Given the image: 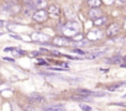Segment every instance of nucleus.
Masks as SVG:
<instances>
[{
    "label": "nucleus",
    "mask_w": 126,
    "mask_h": 111,
    "mask_svg": "<svg viewBox=\"0 0 126 111\" xmlns=\"http://www.w3.org/2000/svg\"><path fill=\"white\" fill-rule=\"evenodd\" d=\"M45 111H66L63 106H51V107H47Z\"/></svg>",
    "instance_id": "nucleus-12"
},
{
    "label": "nucleus",
    "mask_w": 126,
    "mask_h": 111,
    "mask_svg": "<svg viewBox=\"0 0 126 111\" xmlns=\"http://www.w3.org/2000/svg\"><path fill=\"white\" fill-rule=\"evenodd\" d=\"M80 30V25L77 21H68L64 26H63V32L67 36H76Z\"/></svg>",
    "instance_id": "nucleus-1"
},
{
    "label": "nucleus",
    "mask_w": 126,
    "mask_h": 111,
    "mask_svg": "<svg viewBox=\"0 0 126 111\" xmlns=\"http://www.w3.org/2000/svg\"><path fill=\"white\" fill-rule=\"evenodd\" d=\"M119 30H120V26L117 24H111L106 30V36L108 37H114L119 33Z\"/></svg>",
    "instance_id": "nucleus-3"
},
{
    "label": "nucleus",
    "mask_w": 126,
    "mask_h": 111,
    "mask_svg": "<svg viewBox=\"0 0 126 111\" xmlns=\"http://www.w3.org/2000/svg\"><path fill=\"white\" fill-rule=\"evenodd\" d=\"M53 43L57 44V46H67V44L72 43V41L68 40L67 37H56L53 40Z\"/></svg>",
    "instance_id": "nucleus-4"
},
{
    "label": "nucleus",
    "mask_w": 126,
    "mask_h": 111,
    "mask_svg": "<svg viewBox=\"0 0 126 111\" xmlns=\"http://www.w3.org/2000/svg\"><path fill=\"white\" fill-rule=\"evenodd\" d=\"M73 51H74L76 53H80V54H84V53H83V51H80L79 48H76V49H73Z\"/></svg>",
    "instance_id": "nucleus-19"
},
{
    "label": "nucleus",
    "mask_w": 126,
    "mask_h": 111,
    "mask_svg": "<svg viewBox=\"0 0 126 111\" xmlns=\"http://www.w3.org/2000/svg\"><path fill=\"white\" fill-rule=\"evenodd\" d=\"M33 20L37 22H45L47 20V11L46 10H37L33 15H32Z\"/></svg>",
    "instance_id": "nucleus-2"
},
{
    "label": "nucleus",
    "mask_w": 126,
    "mask_h": 111,
    "mask_svg": "<svg viewBox=\"0 0 126 111\" xmlns=\"http://www.w3.org/2000/svg\"><path fill=\"white\" fill-rule=\"evenodd\" d=\"M101 16H103V13H101V10H100L99 8H92V9L89 10V17H90V19L95 20V19L101 17Z\"/></svg>",
    "instance_id": "nucleus-5"
},
{
    "label": "nucleus",
    "mask_w": 126,
    "mask_h": 111,
    "mask_svg": "<svg viewBox=\"0 0 126 111\" xmlns=\"http://www.w3.org/2000/svg\"><path fill=\"white\" fill-rule=\"evenodd\" d=\"M104 52H99V53H93V54H87L85 57L87 58H95V57H100V56H103Z\"/></svg>",
    "instance_id": "nucleus-14"
},
{
    "label": "nucleus",
    "mask_w": 126,
    "mask_h": 111,
    "mask_svg": "<svg viewBox=\"0 0 126 111\" xmlns=\"http://www.w3.org/2000/svg\"><path fill=\"white\" fill-rule=\"evenodd\" d=\"M1 10L3 11H6V13H14V11H19V6H16V4H4L1 6Z\"/></svg>",
    "instance_id": "nucleus-7"
},
{
    "label": "nucleus",
    "mask_w": 126,
    "mask_h": 111,
    "mask_svg": "<svg viewBox=\"0 0 126 111\" xmlns=\"http://www.w3.org/2000/svg\"><path fill=\"white\" fill-rule=\"evenodd\" d=\"M33 38H40V40H37V41H47L48 40V37L46 36V35H33Z\"/></svg>",
    "instance_id": "nucleus-13"
},
{
    "label": "nucleus",
    "mask_w": 126,
    "mask_h": 111,
    "mask_svg": "<svg viewBox=\"0 0 126 111\" xmlns=\"http://www.w3.org/2000/svg\"><path fill=\"white\" fill-rule=\"evenodd\" d=\"M5 4H17V0H5Z\"/></svg>",
    "instance_id": "nucleus-17"
},
{
    "label": "nucleus",
    "mask_w": 126,
    "mask_h": 111,
    "mask_svg": "<svg viewBox=\"0 0 126 111\" xmlns=\"http://www.w3.org/2000/svg\"><path fill=\"white\" fill-rule=\"evenodd\" d=\"M100 37H101L100 31L95 32L94 30H92V31H89V33H88V38H89V40H98V38H100Z\"/></svg>",
    "instance_id": "nucleus-9"
},
{
    "label": "nucleus",
    "mask_w": 126,
    "mask_h": 111,
    "mask_svg": "<svg viewBox=\"0 0 126 111\" xmlns=\"http://www.w3.org/2000/svg\"><path fill=\"white\" fill-rule=\"evenodd\" d=\"M87 4L90 6V8H99L101 5V0H88Z\"/></svg>",
    "instance_id": "nucleus-10"
},
{
    "label": "nucleus",
    "mask_w": 126,
    "mask_h": 111,
    "mask_svg": "<svg viewBox=\"0 0 126 111\" xmlns=\"http://www.w3.org/2000/svg\"><path fill=\"white\" fill-rule=\"evenodd\" d=\"M32 1H33V0H24V3H25L26 5H31Z\"/></svg>",
    "instance_id": "nucleus-18"
},
{
    "label": "nucleus",
    "mask_w": 126,
    "mask_h": 111,
    "mask_svg": "<svg viewBox=\"0 0 126 111\" xmlns=\"http://www.w3.org/2000/svg\"><path fill=\"white\" fill-rule=\"evenodd\" d=\"M32 6L33 9H37V10H42L47 6V1L46 0H33L32 1Z\"/></svg>",
    "instance_id": "nucleus-6"
},
{
    "label": "nucleus",
    "mask_w": 126,
    "mask_h": 111,
    "mask_svg": "<svg viewBox=\"0 0 126 111\" xmlns=\"http://www.w3.org/2000/svg\"><path fill=\"white\" fill-rule=\"evenodd\" d=\"M30 101L40 104V102H42V101H43V97H42L41 95H36V94H32V95L30 96Z\"/></svg>",
    "instance_id": "nucleus-11"
},
{
    "label": "nucleus",
    "mask_w": 126,
    "mask_h": 111,
    "mask_svg": "<svg viewBox=\"0 0 126 111\" xmlns=\"http://www.w3.org/2000/svg\"><path fill=\"white\" fill-rule=\"evenodd\" d=\"M51 16H54V17H57V16H59V8L58 6H56V5H49L48 6V11H47Z\"/></svg>",
    "instance_id": "nucleus-8"
},
{
    "label": "nucleus",
    "mask_w": 126,
    "mask_h": 111,
    "mask_svg": "<svg viewBox=\"0 0 126 111\" xmlns=\"http://www.w3.org/2000/svg\"><path fill=\"white\" fill-rule=\"evenodd\" d=\"M80 107H82L84 111H90V110H92L90 106H88V105H83V104H80Z\"/></svg>",
    "instance_id": "nucleus-16"
},
{
    "label": "nucleus",
    "mask_w": 126,
    "mask_h": 111,
    "mask_svg": "<svg viewBox=\"0 0 126 111\" xmlns=\"http://www.w3.org/2000/svg\"><path fill=\"white\" fill-rule=\"evenodd\" d=\"M120 59H121L120 57H112V58H109V61H108V62H110V63H117Z\"/></svg>",
    "instance_id": "nucleus-15"
},
{
    "label": "nucleus",
    "mask_w": 126,
    "mask_h": 111,
    "mask_svg": "<svg viewBox=\"0 0 126 111\" xmlns=\"http://www.w3.org/2000/svg\"><path fill=\"white\" fill-rule=\"evenodd\" d=\"M5 25H6L5 21H0V27H3V26H5Z\"/></svg>",
    "instance_id": "nucleus-20"
}]
</instances>
